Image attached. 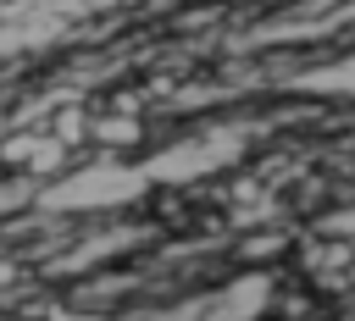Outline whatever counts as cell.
I'll return each instance as SVG.
<instances>
[{
    "mask_svg": "<svg viewBox=\"0 0 355 321\" xmlns=\"http://www.w3.org/2000/svg\"><path fill=\"white\" fill-rule=\"evenodd\" d=\"M0 155L17 160L22 177H55V172H67V155H72V149H67L55 133H22V138H6Z\"/></svg>",
    "mask_w": 355,
    "mask_h": 321,
    "instance_id": "obj_1",
    "label": "cell"
},
{
    "mask_svg": "<svg viewBox=\"0 0 355 321\" xmlns=\"http://www.w3.org/2000/svg\"><path fill=\"white\" fill-rule=\"evenodd\" d=\"M89 138L100 144V149H111V155H128V149H139V138H144V122H139V111H111V116H94L89 122Z\"/></svg>",
    "mask_w": 355,
    "mask_h": 321,
    "instance_id": "obj_2",
    "label": "cell"
},
{
    "mask_svg": "<svg viewBox=\"0 0 355 321\" xmlns=\"http://www.w3.org/2000/svg\"><path fill=\"white\" fill-rule=\"evenodd\" d=\"M266 304V277L255 271V277H239L233 288H227V315H255Z\"/></svg>",
    "mask_w": 355,
    "mask_h": 321,
    "instance_id": "obj_3",
    "label": "cell"
},
{
    "mask_svg": "<svg viewBox=\"0 0 355 321\" xmlns=\"http://www.w3.org/2000/svg\"><path fill=\"white\" fill-rule=\"evenodd\" d=\"M17 199H28V188L22 183H0V210H11Z\"/></svg>",
    "mask_w": 355,
    "mask_h": 321,
    "instance_id": "obj_4",
    "label": "cell"
}]
</instances>
